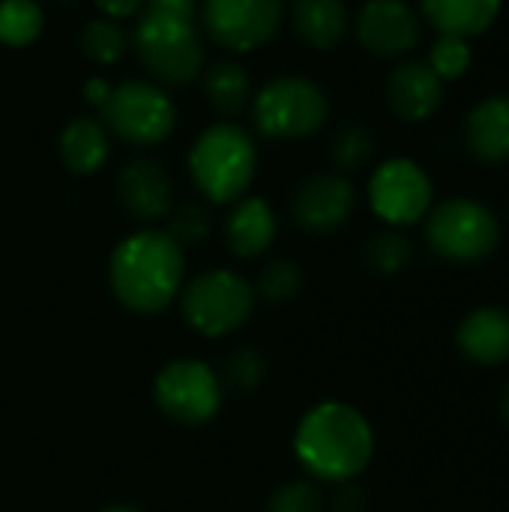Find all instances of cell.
Segmentation results:
<instances>
[{"label": "cell", "instance_id": "cell-1", "mask_svg": "<svg viewBox=\"0 0 509 512\" xmlns=\"http://www.w3.org/2000/svg\"><path fill=\"white\" fill-rule=\"evenodd\" d=\"M294 456L318 483H354L375 456L372 423L348 402H321L300 417L294 429Z\"/></svg>", "mask_w": 509, "mask_h": 512}, {"label": "cell", "instance_id": "cell-2", "mask_svg": "<svg viewBox=\"0 0 509 512\" xmlns=\"http://www.w3.org/2000/svg\"><path fill=\"white\" fill-rule=\"evenodd\" d=\"M108 285L129 312L159 315L186 285V252L162 228H138L114 246Z\"/></svg>", "mask_w": 509, "mask_h": 512}, {"label": "cell", "instance_id": "cell-3", "mask_svg": "<svg viewBox=\"0 0 509 512\" xmlns=\"http://www.w3.org/2000/svg\"><path fill=\"white\" fill-rule=\"evenodd\" d=\"M129 48L159 87H189L207 66L204 33L195 12L147 3L129 30Z\"/></svg>", "mask_w": 509, "mask_h": 512}, {"label": "cell", "instance_id": "cell-4", "mask_svg": "<svg viewBox=\"0 0 509 512\" xmlns=\"http://www.w3.org/2000/svg\"><path fill=\"white\" fill-rule=\"evenodd\" d=\"M186 168L207 204L228 207L249 195L258 174V144L240 123L216 120L192 141Z\"/></svg>", "mask_w": 509, "mask_h": 512}, {"label": "cell", "instance_id": "cell-5", "mask_svg": "<svg viewBox=\"0 0 509 512\" xmlns=\"http://www.w3.org/2000/svg\"><path fill=\"white\" fill-rule=\"evenodd\" d=\"M258 135L270 141H303L327 126V90L306 75H276L261 84L249 105Z\"/></svg>", "mask_w": 509, "mask_h": 512}, {"label": "cell", "instance_id": "cell-6", "mask_svg": "<svg viewBox=\"0 0 509 512\" xmlns=\"http://www.w3.org/2000/svg\"><path fill=\"white\" fill-rule=\"evenodd\" d=\"M111 138H120L129 147H159L177 129V105L165 87L150 78H126L111 84L105 105L99 108Z\"/></svg>", "mask_w": 509, "mask_h": 512}, {"label": "cell", "instance_id": "cell-7", "mask_svg": "<svg viewBox=\"0 0 509 512\" xmlns=\"http://www.w3.org/2000/svg\"><path fill=\"white\" fill-rule=\"evenodd\" d=\"M177 300L186 324L207 339H222L237 333L258 306L252 282L228 267H213L198 273L183 285Z\"/></svg>", "mask_w": 509, "mask_h": 512}, {"label": "cell", "instance_id": "cell-8", "mask_svg": "<svg viewBox=\"0 0 509 512\" xmlns=\"http://www.w3.org/2000/svg\"><path fill=\"white\" fill-rule=\"evenodd\" d=\"M426 243L450 264H480L498 249L501 222L477 198H450L432 204L426 216Z\"/></svg>", "mask_w": 509, "mask_h": 512}, {"label": "cell", "instance_id": "cell-9", "mask_svg": "<svg viewBox=\"0 0 509 512\" xmlns=\"http://www.w3.org/2000/svg\"><path fill=\"white\" fill-rule=\"evenodd\" d=\"M288 15L285 0H201V33L231 54H252L276 39Z\"/></svg>", "mask_w": 509, "mask_h": 512}, {"label": "cell", "instance_id": "cell-10", "mask_svg": "<svg viewBox=\"0 0 509 512\" xmlns=\"http://www.w3.org/2000/svg\"><path fill=\"white\" fill-rule=\"evenodd\" d=\"M156 408L180 426H204L222 408V378L219 372L198 360L180 357L159 369L153 381Z\"/></svg>", "mask_w": 509, "mask_h": 512}, {"label": "cell", "instance_id": "cell-11", "mask_svg": "<svg viewBox=\"0 0 509 512\" xmlns=\"http://www.w3.org/2000/svg\"><path fill=\"white\" fill-rule=\"evenodd\" d=\"M369 207L387 228H408L429 216L435 189L423 165L408 156L381 162L369 177Z\"/></svg>", "mask_w": 509, "mask_h": 512}, {"label": "cell", "instance_id": "cell-12", "mask_svg": "<svg viewBox=\"0 0 509 512\" xmlns=\"http://www.w3.org/2000/svg\"><path fill=\"white\" fill-rule=\"evenodd\" d=\"M354 213H357V189L351 177L336 171L306 177L291 198V216L297 228L315 237L336 234L351 222Z\"/></svg>", "mask_w": 509, "mask_h": 512}, {"label": "cell", "instance_id": "cell-13", "mask_svg": "<svg viewBox=\"0 0 509 512\" xmlns=\"http://www.w3.org/2000/svg\"><path fill=\"white\" fill-rule=\"evenodd\" d=\"M354 36L375 57H405L420 45V12L405 0H366L354 18Z\"/></svg>", "mask_w": 509, "mask_h": 512}, {"label": "cell", "instance_id": "cell-14", "mask_svg": "<svg viewBox=\"0 0 509 512\" xmlns=\"http://www.w3.org/2000/svg\"><path fill=\"white\" fill-rule=\"evenodd\" d=\"M117 204L123 213L144 228L162 222L174 207V180L162 162L138 156L117 174Z\"/></svg>", "mask_w": 509, "mask_h": 512}, {"label": "cell", "instance_id": "cell-15", "mask_svg": "<svg viewBox=\"0 0 509 512\" xmlns=\"http://www.w3.org/2000/svg\"><path fill=\"white\" fill-rule=\"evenodd\" d=\"M387 105L405 123H423L435 117L444 99V81L429 69L426 60H402L387 75Z\"/></svg>", "mask_w": 509, "mask_h": 512}, {"label": "cell", "instance_id": "cell-16", "mask_svg": "<svg viewBox=\"0 0 509 512\" xmlns=\"http://www.w3.org/2000/svg\"><path fill=\"white\" fill-rule=\"evenodd\" d=\"M279 234L276 210L261 195H243L240 201L228 204V216L222 225L225 246L234 258H261Z\"/></svg>", "mask_w": 509, "mask_h": 512}, {"label": "cell", "instance_id": "cell-17", "mask_svg": "<svg viewBox=\"0 0 509 512\" xmlns=\"http://www.w3.org/2000/svg\"><path fill=\"white\" fill-rule=\"evenodd\" d=\"M456 345L477 366H501L509 360V309L477 306L456 327Z\"/></svg>", "mask_w": 509, "mask_h": 512}, {"label": "cell", "instance_id": "cell-18", "mask_svg": "<svg viewBox=\"0 0 509 512\" xmlns=\"http://www.w3.org/2000/svg\"><path fill=\"white\" fill-rule=\"evenodd\" d=\"M465 147L483 165L509 162V96L495 93L480 99L465 120Z\"/></svg>", "mask_w": 509, "mask_h": 512}, {"label": "cell", "instance_id": "cell-19", "mask_svg": "<svg viewBox=\"0 0 509 512\" xmlns=\"http://www.w3.org/2000/svg\"><path fill=\"white\" fill-rule=\"evenodd\" d=\"M57 156L69 174L90 177L111 156V135L99 117H72L57 138Z\"/></svg>", "mask_w": 509, "mask_h": 512}, {"label": "cell", "instance_id": "cell-20", "mask_svg": "<svg viewBox=\"0 0 509 512\" xmlns=\"http://www.w3.org/2000/svg\"><path fill=\"white\" fill-rule=\"evenodd\" d=\"M504 0H420L423 18L438 30V36L477 39L495 27Z\"/></svg>", "mask_w": 509, "mask_h": 512}, {"label": "cell", "instance_id": "cell-21", "mask_svg": "<svg viewBox=\"0 0 509 512\" xmlns=\"http://www.w3.org/2000/svg\"><path fill=\"white\" fill-rule=\"evenodd\" d=\"M288 18L297 39L312 51H333L351 27L345 0H294Z\"/></svg>", "mask_w": 509, "mask_h": 512}, {"label": "cell", "instance_id": "cell-22", "mask_svg": "<svg viewBox=\"0 0 509 512\" xmlns=\"http://www.w3.org/2000/svg\"><path fill=\"white\" fill-rule=\"evenodd\" d=\"M201 93L207 99V105L213 108V114H219L222 120H237L240 114L249 111L255 87L249 72L225 57V60H213L201 69Z\"/></svg>", "mask_w": 509, "mask_h": 512}, {"label": "cell", "instance_id": "cell-23", "mask_svg": "<svg viewBox=\"0 0 509 512\" xmlns=\"http://www.w3.org/2000/svg\"><path fill=\"white\" fill-rule=\"evenodd\" d=\"M78 48L81 54L96 63V66H114L126 57L129 51V30L123 21H114V18H105V15H96L90 18L81 33H78Z\"/></svg>", "mask_w": 509, "mask_h": 512}, {"label": "cell", "instance_id": "cell-24", "mask_svg": "<svg viewBox=\"0 0 509 512\" xmlns=\"http://www.w3.org/2000/svg\"><path fill=\"white\" fill-rule=\"evenodd\" d=\"M327 153H330L333 171L348 177V174L366 168V165L375 159L378 141H375V135H372L363 123H345V126H339V129L333 132Z\"/></svg>", "mask_w": 509, "mask_h": 512}, {"label": "cell", "instance_id": "cell-25", "mask_svg": "<svg viewBox=\"0 0 509 512\" xmlns=\"http://www.w3.org/2000/svg\"><path fill=\"white\" fill-rule=\"evenodd\" d=\"M45 30V9L39 0H0V45L30 48Z\"/></svg>", "mask_w": 509, "mask_h": 512}, {"label": "cell", "instance_id": "cell-26", "mask_svg": "<svg viewBox=\"0 0 509 512\" xmlns=\"http://www.w3.org/2000/svg\"><path fill=\"white\" fill-rule=\"evenodd\" d=\"M252 288H255V297L270 306L291 303L303 291V267L291 258H273L261 267Z\"/></svg>", "mask_w": 509, "mask_h": 512}, {"label": "cell", "instance_id": "cell-27", "mask_svg": "<svg viewBox=\"0 0 509 512\" xmlns=\"http://www.w3.org/2000/svg\"><path fill=\"white\" fill-rule=\"evenodd\" d=\"M162 231L186 252V249L201 246V243L210 240V234H213V213L201 201H186L180 207H171V213L165 216V228Z\"/></svg>", "mask_w": 509, "mask_h": 512}, {"label": "cell", "instance_id": "cell-28", "mask_svg": "<svg viewBox=\"0 0 509 512\" xmlns=\"http://www.w3.org/2000/svg\"><path fill=\"white\" fill-rule=\"evenodd\" d=\"M414 261V246L399 228H384L366 243V264L378 276H399Z\"/></svg>", "mask_w": 509, "mask_h": 512}, {"label": "cell", "instance_id": "cell-29", "mask_svg": "<svg viewBox=\"0 0 509 512\" xmlns=\"http://www.w3.org/2000/svg\"><path fill=\"white\" fill-rule=\"evenodd\" d=\"M429 69L441 78V81H459L468 75L471 63H474V51L468 39L459 36H438L435 45L429 48Z\"/></svg>", "mask_w": 509, "mask_h": 512}, {"label": "cell", "instance_id": "cell-30", "mask_svg": "<svg viewBox=\"0 0 509 512\" xmlns=\"http://www.w3.org/2000/svg\"><path fill=\"white\" fill-rule=\"evenodd\" d=\"M219 378L228 387H234L237 393H255L267 378V360L255 348H237V351L228 354Z\"/></svg>", "mask_w": 509, "mask_h": 512}, {"label": "cell", "instance_id": "cell-31", "mask_svg": "<svg viewBox=\"0 0 509 512\" xmlns=\"http://www.w3.org/2000/svg\"><path fill=\"white\" fill-rule=\"evenodd\" d=\"M264 512H324V495L312 480H291L267 498Z\"/></svg>", "mask_w": 509, "mask_h": 512}, {"label": "cell", "instance_id": "cell-32", "mask_svg": "<svg viewBox=\"0 0 509 512\" xmlns=\"http://www.w3.org/2000/svg\"><path fill=\"white\" fill-rule=\"evenodd\" d=\"M93 6L99 9V15L114 18V21H135L141 15V9L147 6V0H93Z\"/></svg>", "mask_w": 509, "mask_h": 512}, {"label": "cell", "instance_id": "cell-33", "mask_svg": "<svg viewBox=\"0 0 509 512\" xmlns=\"http://www.w3.org/2000/svg\"><path fill=\"white\" fill-rule=\"evenodd\" d=\"M330 510L333 512H366V495L360 486L354 483H342L336 486V495L330 501Z\"/></svg>", "mask_w": 509, "mask_h": 512}, {"label": "cell", "instance_id": "cell-34", "mask_svg": "<svg viewBox=\"0 0 509 512\" xmlns=\"http://www.w3.org/2000/svg\"><path fill=\"white\" fill-rule=\"evenodd\" d=\"M108 93H111V84H108L105 78L93 75V78H87V81H84V99H87L93 108H102V105H105V99H108Z\"/></svg>", "mask_w": 509, "mask_h": 512}, {"label": "cell", "instance_id": "cell-35", "mask_svg": "<svg viewBox=\"0 0 509 512\" xmlns=\"http://www.w3.org/2000/svg\"><path fill=\"white\" fill-rule=\"evenodd\" d=\"M156 6H168V9H180V12H198L201 0H147Z\"/></svg>", "mask_w": 509, "mask_h": 512}, {"label": "cell", "instance_id": "cell-36", "mask_svg": "<svg viewBox=\"0 0 509 512\" xmlns=\"http://www.w3.org/2000/svg\"><path fill=\"white\" fill-rule=\"evenodd\" d=\"M501 417L509 423V381L507 387H504V393H501Z\"/></svg>", "mask_w": 509, "mask_h": 512}, {"label": "cell", "instance_id": "cell-37", "mask_svg": "<svg viewBox=\"0 0 509 512\" xmlns=\"http://www.w3.org/2000/svg\"><path fill=\"white\" fill-rule=\"evenodd\" d=\"M99 512H141V510H135V507H129V504H114V507H105V510H99Z\"/></svg>", "mask_w": 509, "mask_h": 512}, {"label": "cell", "instance_id": "cell-38", "mask_svg": "<svg viewBox=\"0 0 509 512\" xmlns=\"http://www.w3.org/2000/svg\"><path fill=\"white\" fill-rule=\"evenodd\" d=\"M54 3H63L66 6V3H75V0H54Z\"/></svg>", "mask_w": 509, "mask_h": 512}]
</instances>
